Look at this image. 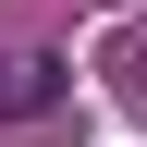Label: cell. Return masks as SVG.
Returning <instances> with one entry per match:
<instances>
[{"instance_id":"obj_1","label":"cell","mask_w":147,"mask_h":147,"mask_svg":"<svg viewBox=\"0 0 147 147\" xmlns=\"http://www.w3.org/2000/svg\"><path fill=\"white\" fill-rule=\"evenodd\" d=\"M61 110V61H0V123H37Z\"/></svg>"},{"instance_id":"obj_2","label":"cell","mask_w":147,"mask_h":147,"mask_svg":"<svg viewBox=\"0 0 147 147\" xmlns=\"http://www.w3.org/2000/svg\"><path fill=\"white\" fill-rule=\"evenodd\" d=\"M135 61H147V37H135Z\"/></svg>"}]
</instances>
